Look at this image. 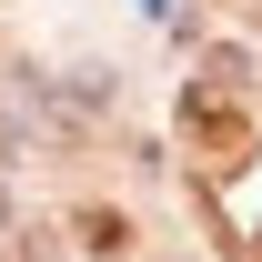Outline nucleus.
<instances>
[{"label": "nucleus", "mask_w": 262, "mask_h": 262, "mask_svg": "<svg viewBox=\"0 0 262 262\" xmlns=\"http://www.w3.org/2000/svg\"><path fill=\"white\" fill-rule=\"evenodd\" d=\"M182 141H192V162L212 171V182L252 162V121H242L232 91H192V101H182Z\"/></svg>", "instance_id": "f257e3e1"}, {"label": "nucleus", "mask_w": 262, "mask_h": 262, "mask_svg": "<svg viewBox=\"0 0 262 262\" xmlns=\"http://www.w3.org/2000/svg\"><path fill=\"white\" fill-rule=\"evenodd\" d=\"M81 242H91L101 262H121L131 252V222H121V212H81Z\"/></svg>", "instance_id": "f03ea898"}]
</instances>
